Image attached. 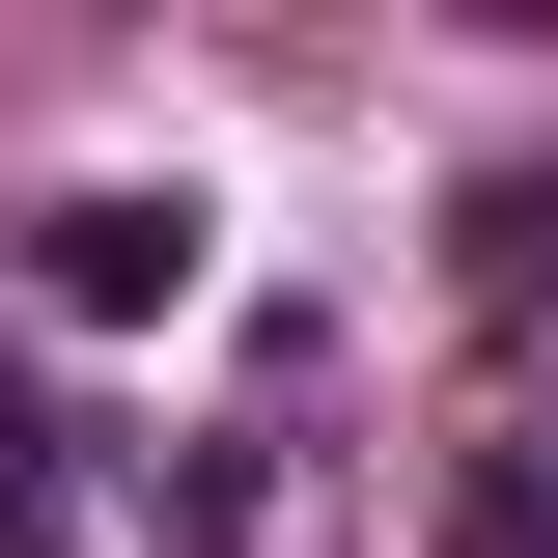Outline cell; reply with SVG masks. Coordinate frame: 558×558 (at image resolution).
Here are the masks:
<instances>
[{
    "mask_svg": "<svg viewBox=\"0 0 558 558\" xmlns=\"http://www.w3.org/2000/svg\"><path fill=\"white\" fill-rule=\"evenodd\" d=\"M252 502H279L252 447H196V475H168V558H252Z\"/></svg>",
    "mask_w": 558,
    "mask_h": 558,
    "instance_id": "5",
    "label": "cell"
},
{
    "mask_svg": "<svg viewBox=\"0 0 558 558\" xmlns=\"http://www.w3.org/2000/svg\"><path fill=\"white\" fill-rule=\"evenodd\" d=\"M0 558H84V447H57L28 391H0Z\"/></svg>",
    "mask_w": 558,
    "mask_h": 558,
    "instance_id": "4",
    "label": "cell"
},
{
    "mask_svg": "<svg viewBox=\"0 0 558 558\" xmlns=\"http://www.w3.org/2000/svg\"><path fill=\"white\" fill-rule=\"evenodd\" d=\"M447 279H475L502 336H531V307H558V168H502V196H475V252H447Z\"/></svg>",
    "mask_w": 558,
    "mask_h": 558,
    "instance_id": "3",
    "label": "cell"
},
{
    "mask_svg": "<svg viewBox=\"0 0 558 558\" xmlns=\"http://www.w3.org/2000/svg\"><path fill=\"white\" fill-rule=\"evenodd\" d=\"M196 252H223L196 196H28V307H57V336H140V307H196Z\"/></svg>",
    "mask_w": 558,
    "mask_h": 558,
    "instance_id": "1",
    "label": "cell"
},
{
    "mask_svg": "<svg viewBox=\"0 0 558 558\" xmlns=\"http://www.w3.org/2000/svg\"><path fill=\"white\" fill-rule=\"evenodd\" d=\"M447 558H558V418H502L475 475H447Z\"/></svg>",
    "mask_w": 558,
    "mask_h": 558,
    "instance_id": "2",
    "label": "cell"
}]
</instances>
